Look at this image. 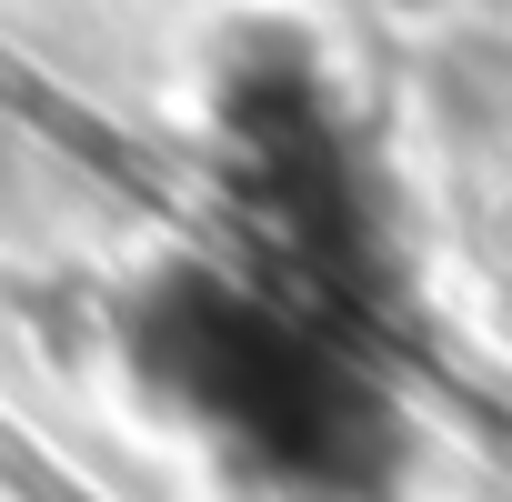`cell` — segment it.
<instances>
[{
    "instance_id": "1",
    "label": "cell",
    "mask_w": 512,
    "mask_h": 502,
    "mask_svg": "<svg viewBox=\"0 0 512 502\" xmlns=\"http://www.w3.org/2000/svg\"><path fill=\"white\" fill-rule=\"evenodd\" d=\"M141 362L201 432H221L251 462H272L282 482L332 472V452H342V372H332L322 342L292 332L282 302L241 292V282H181V292L151 302Z\"/></svg>"
}]
</instances>
